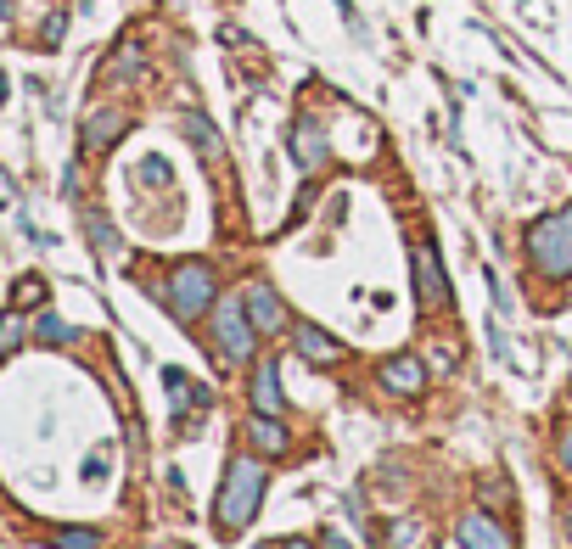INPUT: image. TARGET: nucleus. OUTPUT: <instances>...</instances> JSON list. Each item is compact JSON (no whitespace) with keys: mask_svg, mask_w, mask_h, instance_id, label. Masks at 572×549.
I'll return each instance as SVG.
<instances>
[{"mask_svg":"<svg viewBox=\"0 0 572 549\" xmlns=\"http://www.w3.org/2000/svg\"><path fill=\"white\" fill-rule=\"evenodd\" d=\"M264 488H270V471L264 460L253 454H236L225 465V482H219V499H214V527L219 538H242L253 527V516L264 510Z\"/></svg>","mask_w":572,"mask_h":549,"instance_id":"f257e3e1","label":"nucleus"},{"mask_svg":"<svg viewBox=\"0 0 572 549\" xmlns=\"http://www.w3.org/2000/svg\"><path fill=\"white\" fill-rule=\"evenodd\" d=\"M528 264L544 281H572V202L528 225Z\"/></svg>","mask_w":572,"mask_h":549,"instance_id":"f03ea898","label":"nucleus"},{"mask_svg":"<svg viewBox=\"0 0 572 549\" xmlns=\"http://www.w3.org/2000/svg\"><path fill=\"white\" fill-rule=\"evenodd\" d=\"M253 320H247V303L242 297H219L214 309V353L225 348L230 365H242V359H253Z\"/></svg>","mask_w":572,"mask_h":549,"instance_id":"7ed1b4c3","label":"nucleus"},{"mask_svg":"<svg viewBox=\"0 0 572 549\" xmlns=\"http://www.w3.org/2000/svg\"><path fill=\"white\" fill-rule=\"evenodd\" d=\"M214 292H219V281H214L208 264H180L169 275V309L180 314V320H197V314L214 303Z\"/></svg>","mask_w":572,"mask_h":549,"instance_id":"20e7f679","label":"nucleus"},{"mask_svg":"<svg viewBox=\"0 0 572 549\" xmlns=\"http://www.w3.org/2000/svg\"><path fill=\"white\" fill-rule=\"evenodd\" d=\"M242 303H247V320H253L258 337H275V331H286V303H281V292H275V286L253 281V286L242 292Z\"/></svg>","mask_w":572,"mask_h":549,"instance_id":"39448f33","label":"nucleus"},{"mask_svg":"<svg viewBox=\"0 0 572 549\" xmlns=\"http://www.w3.org/2000/svg\"><path fill=\"white\" fill-rule=\"evenodd\" d=\"M415 303H421V309L449 303V286H444V269H438L432 241H415Z\"/></svg>","mask_w":572,"mask_h":549,"instance_id":"423d86ee","label":"nucleus"},{"mask_svg":"<svg viewBox=\"0 0 572 549\" xmlns=\"http://www.w3.org/2000/svg\"><path fill=\"white\" fill-rule=\"evenodd\" d=\"M292 157H298V169H326L331 163V141H326V124L320 118H298L292 124Z\"/></svg>","mask_w":572,"mask_h":549,"instance_id":"0eeeda50","label":"nucleus"},{"mask_svg":"<svg viewBox=\"0 0 572 549\" xmlns=\"http://www.w3.org/2000/svg\"><path fill=\"white\" fill-rule=\"evenodd\" d=\"M455 538H460V549H516V544H511V533H505V527H500L494 516H483V510L460 516Z\"/></svg>","mask_w":572,"mask_h":549,"instance_id":"6e6552de","label":"nucleus"},{"mask_svg":"<svg viewBox=\"0 0 572 549\" xmlns=\"http://www.w3.org/2000/svg\"><path fill=\"white\" fill-rule=\"evenodd\" d=\"M382 387L387 393H404V398H415L421 387H427V370H421V359L415 353H399V359H382Z\"/></svg>","mask_w":572,"mask_h":549,"instance_id":"1a4fd4ad","label":"nucleus"},{"mask_svg":"<svg viewBox=\"0 0 572 549\" xmlns=\"http://www.w3.org/2000/svg\"><path fill=\"white\" fill-rule=\"evenodd\" d=\"M163 381H169V404H174V415H180V421H186L191 409H214V393H208V387H197L186 370H163Z\"/></svg>","mask_w":572,"mask_h":549,"instance_id":"9d476101","label":"nucleus"},{"mask_svg":"<svg viewBox=\"0 0 572 549\" xmlns=\"http://www.w3.org/2000/svg\"><path fill=\"white\" fill-rule=\"evenodd\" d=\"M124 124H129V118L118 113V107H107V113H90V118H85V135H79V146H85V152H107V146L124 135Z\"/></svg>","mask_w":572,"mask_h":549,"instance_id":"9b49d317","label":"nucleus"},{"mask_svg":"<svg viewBox=\"0 0 572 549\" xmlns=\"http://www.w3.org/2000/svg\"><path fill=\"white\" fill-rule=\"evenodd\" d=\"M298 353L309 365H337V359H343V342L331 337V331H320V325H298Z\"/></svg>","mask_w":572,"mask_h":549,"instance_id":"f8f14e48","label":"nucleus"},{"mask_svg":"<svg viewBox=\"0 0 572 549\" xmlns=\"http://www.w3.org/2000/svg\"><path fill=\"white\" fill-rule=\"evenodd\" d=\"M253 404L264 409V415H281V365L275 359H264L253 376Z\"/></svg>","mask_w":572,"mask_h":549,"instance_id":"ddd939ff","label":"nucleus"},{"mask_svg":"<svg viewBox=\"0 0 572 549\" xmlns=\"http://www.w3.org/2000/svg\"><path fill=\"white\" fill-rule=\"evenodd\" d=\"M247 437H253L264 454H286V426L275 421V415H264V409H258L253 421H247Z\"/></svg>","mask_w":572,"mask_h":549,"instance_id":"4468645a","label":"nucleus"},{"mask_svg":"<svg viewBox=\"0 0 572 549\" xmlns=\"http://www.w3.org/2000/svg\"><path fill=\"white\" fill-rule=\"evenodd\" d=\"M186 135H191V146H197L202 157H219V141H214V129H208L202 113H186Z\"/></svg>","mask_w":572,"mask_h":549,"instance_id":"2eb2a0df","label":"nucleus"},{"mask_svg":"<svg viewBox=\"0 0 572 549\" xmlns=\"http://www.w3.org/2000/svg\"><path fill=\"white\" fill-rule=\"evenodd\" d=\"M17 342H23V320H17V314H0V359L17 353Z\"/></svg>","mask_w":572,"mask_h":549,"instance_id":"dca6fc26","label":"nucleus"},{"mask_svg":"<svg viewBox=\"0 0 572 549\" xmlns=\"http://www.w3.org/2000/svg\"><path fill=\"white\" fill-rule=\"evenodd\" d=\"M34 337H40V342H73V325H62L57 314H45V320L34 325Z\"/></svg>","mask_w":572,"mask_h":549,"instance_id":"f3484780","label":"nucleus"},{"mask_svg":"<svg viewBox=\"0 0 572 549\" xmlns=\"http://www.w3.org/2000/svg\"><path fill=\"white\" fill-rule=\"evenodd\" d=\"M90 236H96V247H101V253H118L113 225H107V219H96V213H90Z\"/></svg>","mask_w":572,"mask_h":549,"instance_id":"a211bd4d","label":"nucleus"},{"mask_svg":"<svg viewBox=\"0 0 572 549\" xmlns=\"http://www.w3.org/2000/svg\"><path fill=\"white\" fill-rule=\"evenodd\" d=\"M62 549H101V533H79V527H73V533H62L57 538Z\"/></svg>","mask_w":572,"mask_h":549,"instance_id":"6ab92c4d","label":"nucleus"},{"mask_svg":"<svg viewBox=\"0 0 572 549\" xmlns=\"http://www.w3.org/2000/svg\"><path fill=\"white\" fill-rule=\"evenodd\" d=\"M17 297H23V309H29V303H40V297H45V286H40V281H34V275H29V281L17 286Z\"/></svg>","mask_w":572,"mask_h":549,"instance_id":"aec40b11","label":"nucleus"},{"mask_svg":"<svg viewBox=\"0 0 572 549\" xmlns=\"http://www.w3.org/2000/svg\"><path fill=\"white\" fill-rule=\"evenodd\" d=\"M561 471H567V477H572V426H567V432H561Z\"/></svg>","mask_w":572,"mask_h":549,"instance_id":"412c9836","label":"nucleus"},{"mask_svg":"<svg viewBox=\"0 0 572 549\" xmlns=\"http://www.w3.org/2000/svg\"><path fill=\"white\" fill-rule=\"evenodd\" d=\"M0 202H12V185H6V180H0Z\"/></svg>","mask_w":572,"mask_h":549,"instance_id":"4be33fe9","label":"nucleus"},{"mask_svg":"<svg viewBox=\"0 0 572 549\" xmlns=\"http://www.w3.org/2000/svg\"><path fill=\"white\" fill-rule=\"evenodd\" d=\"M0 17H12V0H0Z\"/></svg>","mask_w":572,"mask_h":549,"instance_id":"5701e85b","label":"nucleus"},{"mask_svg":"<svg viewBox=\"0 0 572 549\" xmlns=\"http://www.w3.org/2000/svg\"><path fill=\"white\" fill-rule=\"evenodd\" d=\"M567 538H572V510H567Z\"/></svg>","mask_w":572,"mask_h":549,"instance_id":"b1692460","label":"nucleus"}]
</instances>
